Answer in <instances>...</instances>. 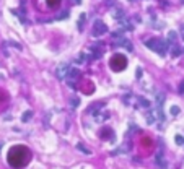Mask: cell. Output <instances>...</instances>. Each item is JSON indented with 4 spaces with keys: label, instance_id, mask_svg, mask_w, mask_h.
Listing matches in <instances>:
<instances>
[{
    "label": "cell",
    "instance_id": "obj_1",
    "mask_svg": "<svg viewBox=\"0 0 184 169\" xmlns=\"http://www.w3.org/2000/svg\"><path fill=\"white\" fill-rule=\"evenodd\" d=\"M30 158H31L30 150H26L25 146H13L8 153V163L13 168H23L30 161Z\"/></svg>",
    "mask_w": 184,
    "mask_h": 169
},
{
    "label": "cell",
    "instance_id": "obj_2",
    "mask_svg": "<svg viewBox=\"0 0 184 169\" xmlns=\"http://www.w3.org/2000/svg\"><path fill=\"white\" fill-rule=\"evenodd\" d=\"M145 46L150 47L152 50L158 52L160 55H164L166 54V49H168V44L161 39H150V41H145Z\"/></svg>",
    "mask_w": 184,
    "mask_h": 169
},
{
    "label": "cell",
    "instance_id": "obj_3",
    "mask_svg": "<svg viewBox=\"0 0 184 169\" xmlns=\"http://www.w3.org/2000/svg\"><path fill=\"white\" fill-rule=\"evenodd\" d=\"M125 65H127V60H125L124 55L121 54H116L113 59H111V68L114 72H119V70H124Z\"/></svg>",
    "mask_w": 184,
    "mask_h": 169
},
{
    "label": "cell",
    "instance_id": "obj_4",
    "mask_svg": "<svg viewBox=\"0 0 184 169\" xmlns=\"http://www.w3.org/2000/svg\"><path fill=\"white\" fill-rule=\"evenodd\" d=\"M106 25L103 21H96L95 23V30H93V36H101L103 33H106Z\"/></svg>",
    "mask_w": 184,
    "mask_h": 169
},
{
    "label": "cell",
    "instance_id": "obj_5",
    "mask_svg": "<svg viewBox=\"0 0 184 169\" xmlns=\"http://www.w3.org/2000/svg\"><path fill=\"white\" fill-rule=\"evenodd\" d=\"M69 70H70V65H60L59 68H57V78H60V80H64V78H67V73H69Z\"/></svg>",
    "mask_w": 184,
    "mask_h": 169
},
{
    "label": "cell",
    "instance_id": "obj_6",
    "mask_svg": "<svg viewBox=\"0 0 184 169\" xmlns=\"http://www.w3.org/2000/svg\"><path fill=\"white\" fill-rule=\"evenodd\" d=\"M156 163L160 164V168H166V163H164V159H163V153H161V151H160L158 154H156Z\"/></svg>",
    "mask_w": 184,
    "mask_h": 169
},
{
    "label": "cell",
    "instance_id": "obj_7",
    "mask_svg": "<svg viewBox=\"0 0 184 169\" xmlns=\"http://www.w3.org/2000/svg\"><path fill=\"white\" fill-rule=\"evenodd\" d=\"M31 115H33V112H31V111H26L25 114H23V117H21V120H23V122H28V120L31 119Z\"/></svg>",
    "mask_w": 184,
    "mask_h": 169
},
{
    "label": "cell",
    "instance_id": "obj_8",
    "mask_svg": "<svg viewBox=\"0 0 184 169\" xmlns=\"http://www.w3.org/2000/svg\"><path fill=\"white\" fill-rule=\"evenodd\" d=\"M77 148H78L80 151H83L85 154H90V150H88V148H85V146H83L82 143H78V145H77Z\"/></svg>",
    "mask_w": 184,
    "mask_h": 169
},
{
    "label": "cell",
    "instance_id": "obj_9",
    "mask_svg": "<svg viewBox=\"0 0 184 169\" xmlns=\"http://www.w3.org/2000/svg\"><path fill=\"white\" fill-rule=\"evenodd\" d=\"M47 3H49V7H54L55 8V7L59 5V0H47Z\"/></svg>",
    "mask_w": 184,
    "mask_h": 169
},
{
    "label": "cell",
    "instance_id": "obj_10",
    "mask_svg": "<svg viewBox=\"0 0 184 169\" xmlns=\"http://www.w3.org/2000/svg\"><path fill=\"white\" fill-rule=\"evenodd\" d=\"M171 114H173V115H178L179 114V107H178V106H173V107H171Z\"/></svg>",
    "mask_w": 184,
    "mask_h": 169
},
{
    "label": "cell",
    "instance_id": "obj_11",
    "mask_svg": "<svg viewBox=\"0 0 184 169\" xmlns=\"http://www.w3.org/2000/svg\"><path fill=\"white\" fill-rule=\"evenodd\" d=\"M140 104L144 106V107H148V106H150V103H148L147 99H144V98H140Z\"/></svg>",
    "mask_w": 184,
    "mask_h": 169
},
{
    "label": "cell",
    "instance_id": "obj_12",
    "mask_svg": "<svg viewBox=\"0 0 184 169\" xmlns=\"http://www.w3.org/2000/svg\"><path fill=\"white\" fill-rule=\"evenodd\" d=\"M70 104H72V107H77V106H78V104H80V101H78V99H77V98H73V99L70 101Z\"/></svg>",
    "mask_w": 184,
    "mask_h": 169
},
{
    "label": "cell",
    "instance_id": "obj_13",
    "mask_svg": "<svg viewBox=\"0 0 184 169\" xmlns=\"http://www.w3.org/2000/svg\"><path fill=\"white\" fill-rule=\"evenodd\" d=\"M176 143H178V145H183L184 143V140H183L181 135H176Z\"/></svg>",
    "mask_w": 184,
    "mask_h": 169
},
{
    "label": "cell",
    "instance_id": "obj_14",
    "mask_svg": "<svg viewBox=\"0 0 184 169\" xmlns=\"http://www.w3.org/2000/svg\"><path fill=\"white\" fill-rule=\"evenodd\" d=\"M168 39L169 41H174V39H176V33H174V31H171V33L168 34Z\"/></svg>",
    "mask_w": 184,
    "mask_h": 169
},
{
    "label": "cell",
    "instance_id": "obj_15",
    "mask_svg": "<svg viewBox=\"0 0 184 169\" xmlns=\"http://www.w3.org/2000/svg\"><path fill=\"white\" fill-rule=\"evenodd\" d=\"M179 54H181V49H179V47H174V49H173V55H174V57H178Z\"/></svg>",
    "mask_w": 184,
    "mask_h": 169
},
{
    "label": "cell",
    "instance_id": "obj_16",
    "mask_svg": "<svg viewBox=\"0 0 184 169\" xmlns=\"http://www.w3.org/2000/svg\"><path fill=\"white\" fill-rule=\"evenodd\" d=\"M179 93H181V95H183V93H184V81H183V83H181V86H179Z\"/></svg>",
    "mask_w": 184,
    "mask_h": 169
},
{
    "label": "cell",
    "instance_id": "obj_17",
    "mask_svg": "<svg viewBox=\"0 0 184 169\" xmlns=\"http://www.w3.org/2000/svg\"><path fill=\"white\" fill-rule=\"evenodd\" d=\"M142 76V68H137V78H140Z\"/></svg>",
    "mask_w": 184,
    "mask_h": 169
},
{
    "label": "cell",
    "instance_id": "obj_18",
    "mask_svg": "<svg viewBox=\"0 0 184 169\" xmlns=\"http://www.w3.org/2000/svg\"><path fill=\"white\" fill-rule=\"evenodd\" d=\"M181 31H183V36H184V26H183V30H181Z\"/></svg>",
    "mask_w": 184,
    "mask_h": 169
},
{
    "label": "cell",
    "instance_id": "obj_19",
    "mask_svg": "<svg viewBox=\"0 0 184 169\" xmlns=\"http://www.w3.org/2000/svg\"><path fill=\"white\" fill-rule=\"evenodd\" d=\"M0 148H2V143H0Z\"/></svg>",
    "mask_w": 184,
    "mask_h": 169
},
{
    "label": "cell",
    "instance_id": "obj_20",
    "mask_svg": "<svg viewBox=\"0 0 184 169\" xmlns=\"http://www.w3.org/2000/svg\"><path fill=\"white\" fill-rule=\"evenodd\" d=\"M130 2H134V0H130Z\"/></svg>",
    "mask_w": 184,
    "mask_h": 169
}]
</instances>
